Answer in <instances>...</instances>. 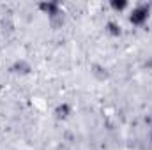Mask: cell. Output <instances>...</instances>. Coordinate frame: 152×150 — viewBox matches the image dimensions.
Wrapping results in <instances>:
<instances>
[{
  "label": "cell",
  "instance_id": "6da1fadb",
  "mask_svg": "<svg viewBox=\"0 0 152 150\" xmlns=\"http://www.w3.org/2000/svg\"><path fill=\"white\" fill-rule=\"evenodd\" d=\"M143 18H145V11L142 9V11H136L134 16H131V21H142Z\"/></svg>",
  "mask_w": 152,
  "mask_h": 150
}]
</instances>
